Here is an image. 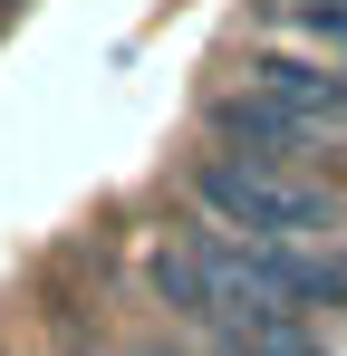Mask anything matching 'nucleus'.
I'll return each instance as SVG.
<instances>
[{
  "label": "nucleus",
  "instance_id": "1",
  "mask_svg": "<svg viewBox=\"0 0 347 356\" xmlns=\"http://www.w3.org/2000/svg\"><path fill=\"white\" fill-rule=\"evenodd\" d=\"M193 202L213 212V232L231 241H289V250H318L338 232V193L318 174H289V164H241V154H203L193 164Z\"/></svg>",
  "mask_w": 347,
  "mask_h": 356
},
{
  "label": "nucleus",
  "instance_id": "2",
  "mask_svg": "<svg viewBox=\"0 0 347 356\" xmlns=\"http://www.w3.org/2000/svg\"><path fill=\"white\" fill-rule=\"evenodd\" d=\"M213 145L241 154V164H289V174L318 164V125L289 116V106H270L261 87H222V97H213Z\"/></svg>",
  "mask_w": 347,
  "mask_h": 356
},
{
  "label": "nucleus",
  "instance_id": "3",
  "mask_svg": "<svg viewBox=\"0 0 347 356\" xmlns=\"http://www.w3.org/2000/svg\"><path fill=\"white\" fill-rule=\"evenodd\" d=\"M241 87H261L270 106H289V116H309L318 135L347 116V77H328L318 58H280V49H261V58L241 67Z\"/></svg>",
  "mask_w": 347,
  "mask_h": 356
},
{
  "label": "nucleus",
  "instance_id": "4",
  "mask_svg": "<svg viewBox=\"0 0 347 356\" xmlns=\"http://www.w3.org/2000/svg\"><path fill=\"white\" fill-rule=\"evenodd\" d=\"M203 347H213V356H328V347H318V327H309L299 308H270V318H231V327H213Z\"/></svg>",
  "mask_w": 347,
  "mask_h": 356
},
{
  "label": "nucleus",
  "instance_id": "5",
  "mask_svg": "<svg viewBox=\"0 0 347 356\" xmlns=\"http://www.w3.org/2000/svg\"><path fill=\"white\" fill-rule=\"evenodd\" d=\"M0 10H20V0H0Z\"/></svg>",
  "mask_w": 347,
  "mask_h": 356
}]
</instances>
